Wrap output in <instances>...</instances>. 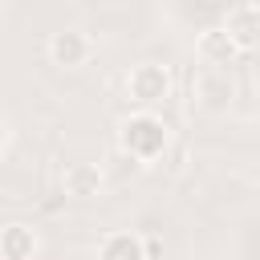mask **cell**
Segmentation results:
<instances>
[{"mask_svg":"<svg viewBox=\"0 0 260 260\" xmlns=\"http://www.w3.org/2000/svg\"><path fill=\"white\" fill-rule=\"evenodd\" d=\"M37 248H41V240H37V232L28 223H20V219L4 223V232H0V260H32Z\"/></svg>","mask_w":260,"mask_h":260,"instance_id":"ba28073f","label":"cell"},{"mask_svg":"<svg viewBox=\"0 0 260 260\" xmlns=\"http://www.w3.org/2000/svg\"><path fill=\"white\" fill-rule=\"evenodd\" d=\"M191 98H195L199 106H207V110H219V106H228V98H232V77H228L219 65H207V69L191 81Z\"/></svg>","mask_w":260,"mask_h":260,"instance_id":"8992f818","label":"cell"},{"mask_svg":"<svg viewBox=\"0 0 260 260\" xmlns=\"http://www.w3.org/2000/svg\"><path fill=\"white\" fill-rule=\"evenodd\" d=\"M256 98H260V73H256Z\"/></svg>","mask_w":260,"mask_h":260,"instance_id":"30bf717a","label":"cell"},{"mask_svg":"<svg viewBox=\"0 0 260 260\" xmlns=\"http://www.w3.org/2000/svg\"><path fill=\"white\" fill-rule=\"evenodd\" d=\"M98 260H150V248H146V236L138 232H106L98 240Z\"/></svg>","mask_w":260,"mask_h":260,"instance_id":"277c9868","label":"cell"},{"mask_svg":"<svg viewBox=\"0 0 260 260\" xmlns=\"http://www.w3.org/2000/svg\"><path fill=\"white\" fill-rule=\"evenodd\" d=\"M89 57H93L89 32H81V28H61V32L49 37V61H53V65H61V69H81Z\"/></svg>","mask_w":260,"mask_h":260,"instance_id":"3957f363","label":"cell"},{"mask_svg":"<svg viewBox=\"0 0 260 260\" xmlns=\"http://www.w3.org/2000/svg\"><path fill=\"white\" fill-rule=\"evenodd\" d=\"M61 187H65V195L89 199V195L102 191V171H98L93 162H69L65 175H61Z\"/></svg>","mask_w":260,"mask_h":260,"instance_id":"9c48e42d","label":"cell"},{"mask_svg":"<svg viewBox=\"0 0 260 260\" xmlns=\"http://www.w3.org/2000/svg\"><path fill=\"white\" fill-rule=\"evenodd\" d=\"M171 89H175V77H171V69L158 65V61H142V65H134V69L126 73V98H130L138 110L162 106V102L171 98Z\"/></svg>","mask_w":260,"mask_h":260,"instance_id":"7a4b0ae2","label":"cell"},{"mask_svg":"<svg viewBox=\"0 0 260 260\" xmlns=\"http://www.w3.org/2000/svg\"><path fill=\"white\" fill-rule=\"evenodd\" d=\"M167 142H171V130L154 110H134V114H126L118 122V150L130 154L142 167L158 162L167 154Z\"/></svg>","mask_w":260,"mask_h":260,"instance_id":"6da1fadb","label":"cell"},{"mask_svg":"<svg viewBox=\"0 0 260 260\" xmlns=\"http://www.w3.org/2000/svg\"><path fill=\"white\" fill-rule=\"evenodd\" d=\"M236 4H244V0H236Z\"/></svg>","mask_w":260,"mask_h":260,"instance_id":"8fae6325","label":"cell"},{"mask_svg":"<svg viewBox=\"0 0 260 260\" xmlns=\"http://www.w3.org/2000/svg\"><path fill=\"white\" fill-rule=\"evenodd\" d=\"M223 28H228L232 41L240 45V53L256 49V45H260V4H248V0H244V4H232Z\"/></svg>","mask_w":260,"mask_h":260,"instance_id":"5b68a950","label":"cell"},{"mask_svg":"<svg viewBox=\"0 0 260 260\" xmlns=\"http://www.w3.org/2000/svg\"><path fill=\"white\" fill-rule=\"evenodd\" d=\"M195 53H199V61L203 65H232V57L240 53V45L232 41V32L219 24V28H203L199 32V41H195Z\"/></svg>","mask_w":260,"mask_h":260,"instance_id":"52a82bcc","label":"cell"}]
</instances>
